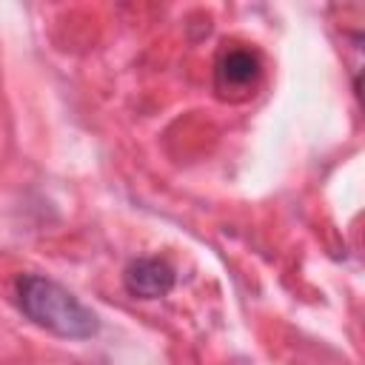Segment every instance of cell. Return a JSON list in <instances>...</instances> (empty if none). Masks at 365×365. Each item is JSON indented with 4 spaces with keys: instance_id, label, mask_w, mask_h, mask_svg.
Wrapping results in <instances>:
<instances>
[{
    "instance_id": "cell-2",
    "label": "cell",
    "mask_w": 365,
    "mask_h": 365,
    "mask_svg": "<svg viewBox=\"0 0 365 365\" xmlns=\"http://www.w3.org/2000/svg\"><path fill=\"white\" fill-rule=\"evenodd\" d=\"M259 77H262V63H259L257 51L237 46V48H225L220 54L217 68H214V88L220 91V97L242 100V97L254 94Z\"/></svg>"
},
{
    "instance_id": "cell-1",
    "label": "cell",
    "mask_w": 365,
    "mask_h": 365,
    "mask_svg": "<svg viewBox=\"0 0 365 365\" xmlns=\"http://www.w3.org/2000/svg\"><path fill=\"white\" fill-rule=\"evenodd\" d=\"M14 291L20 311L48 334L66 339H88L97 334V317L60 282L40 274H23L17 277Z\"/></svg>"
},
{
    "instance_id": "cell-3",
    "label": "cell",
    "mask_w": 365,
    "mask_h": 365,
    "mask_svg": "<svg viewBox=\"0 0 365 365\" xmlns=\"http://www.w3.org/2000/svg\"><path fill=\"white\" fill-rule=\"evenodd\" d=\"M125 291L140 299H160L174 288V268L160 257H140L123 274Z\"/></svg>"
}]
</instances>
